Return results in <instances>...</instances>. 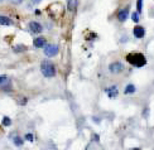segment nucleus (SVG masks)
<instances>
[{"label": "nucleus", "instance_id": "f257e3e1", "mask_svg": "<svg viewBox=\"0 0 154 150\" xmlns=\"http://www.w3.org/2000/svg\"><path fill=\"white\" fill-rule=\"evenodd\" d=\"M127 61L128 62L134 66V67H144L147 64V58L144 57L143 53H139V52H133V53H129L127 56Z\"/></svg>", "mask_w": 154, "mask_h": 150}, {"label": "nucleus", "instance_id": "f03ea898", "mask_svg": "<svg viewBox=\"0 0 154 150\" xmlns=\"http://www.w3.org/2000/svg\"><path fill=\"white\" fill-rule=\"evenodd\" d=\"M40 72L44 77H47V78L54 77L56 73H57L54 64L52 62H49V61H43V62L40 63Z\"/></svg>", "mask_w": 154, "mask_h": 150}, {"label": "nucleus", "instance_id": "7ed1b4c3", "mask_svg": "<svg viewBox=\"0 0 154 150\" xmlns=\"http://www.w3.org/2000/svg\"><path fill=\"white\" fill-rule=\"evenodd\" d=\"M58 53V47L56 44H47L44 47V54L47 56V57H54V56H57Z\"/></svg>", "mask_w": 154, "mask_h": 150}, {"label": "nucleus", "instance_id": "20e7f679", "mask_svg": "<svg viewBox=\"0 0 154 150\" xmlns=\"http://www.w3.org/2000/svg\"><path fill=\"white\" fill-rule=\"evenodd\" d=\"M123 69H124V64L121 62H113V63H110V66H109V71H110V73H113V74L121 73V72H123Z\"/></svg>", "mask_w": 154, "mask_h": 150}, {"label": "nucleus", "instance_id": "39448f33", "mask_svg": "<svg viewBox=\"0 0 154 150\" xmlns=\"http://www.w3.org/2000/svg\"><path fill=\"white\" fill-rule=\"evenodd\" d=\"M133 33H134V37L135 38H138V39H142V38L145 37V29H144V27H140V25L135 27Z\"/></svg>", "mask_w": 154, "mask_h": 150}, {"label": "nucleus", "instance_id": "423d86ee", "mask_svg": "<svg viewBox=\"0 0 154 150\" xmlns=\"http://www.w3.org/2000/svg\"><path fill=\"white\" fill-rule=\"evenodd\" d=\"M128 17H129V8H124V9H121V10L118 13V19H119L120 23L127 22Z\"/></svg>", "mask_w": 154, "mask_h": 150}, {"label": "nucleus", "instance_id": "0eeeda50", "mask_svg": "<svg viewBox=\"0 0 154 150\" xmlns=\"http://www.w3.org/2000/svg\"><path fill=\"white\" fill-rule=\"evenodd\" d=\"M33 44L35 48H44L46 45H47V39L44 38V37H38V38H35Z\"/></svg>", "mask_w": 154, "mask_h": 150}, {"label": "nucleus", "instance_id": "6e6552de", "mask_svg": "<svg viewBox=\"0 0 154 150\" xmlns=\"http://www.w3.org/2000/svg\"><path fill=\"white\" fill-rule=\"evenodd\" d=\"M29 29L32 33H34V34H38V33L42 32V25L39 24L38 22H30L29 23Z\"/></svg>", "mask_w": 154, "mask_h": 150}, {"label": "nucleus", "instance_id": "1a4fd4ad", "mask_svg": "<svg viewBox=\"0 0 154 150\" xmlns=\"http://www.w3.org/2000/svg\"><path fill=\"white\" fill-rule=\"evenodd\" d=\"M106 92H107V96H109L110 98H114V97H116L119 95V90H118V87L116 86H111L110 88H107Z\"/></svg>", "mask_w": 154, "mask_h": 150}, {"label": "nucleus", "instance_id": "9d476101", "mask_svg": "<svg viewBox=\"0 0 154 150\" xmlns=\"http://www.w3.org/2000/svg\"><path fill=\"white\" fill-rule=\"evenodd\" d=\"M0 25H5V27H10L13 25V20L8 17H4V15H0Z\"/></svg>", "mask_w": 154, "mask_h": 150}, {"label": "nucleus", "instance_id": "9b49d317", "mask_svg": "<svg viewBox=\"0 0 154 150\" xmlns=\"http://www.w3.org/2000/svg\"><path fill=\"white\" fill-rule=\"evenodd\" d=\"M137 92V87H135L133 83H129V85H127V87H125L124 90V93L125 95H133V93Z\"/></svg>", "mask_w": 154, "mask_h": 150}, {"label": "nucleus", "instance_id": "f8f14e48", "mask_svg": "<svg viewBox=\"0 0 154 150\" xmlns=\"http://www.w3.org/2000/svg\"><path fill=\"white\" fill-rule=\"evenodd\" d=\"M77 4H78L77 0H68V4H67L68 10H69V12H76V9H77Z\"/></svg>", "mask_w": 154, "mask_h": 150}, {"label": "nucleus", "instance_id": "ddd939ff", "mask_svg": "<svg viewBox=\"0 0 154 150\" xmlns=\"http://www.w3.org/2000/svg\"><path fill=\"white\" fill-rule=\"evenodd\" d=\"M137 12L139 14L143 12V0H137Z\"/></svg>", "mask_w": 154, "mask_h": 150}, {"label": "nucleus", "instance_id": "4468645a", "mask_svg": "<svg viewBox=\"0 0 154 150\" xmlns=\"http://www.w3.org/2000/svg\"><path fill=\"white\" fill-rule=\"evenodd\" d=\"M27 48L24 45H17V47H14V52H17V53H19V52H24Z\"/></svg>", "mask_w": 154, "mask_h": 150}, {"label": "nucleus", "instance_id": "2eb2a0df", "mask_svg": "<svg viewBox=\"0 0 154 150\" xmlns=\"http://www.w3.org/2000/svg\"><path fill=\"white\" fill-rule=\"evenodd\" d=\"M3 125L4 126H10L12 125V120H10V118H3Z\"/></svg>", "mask_w": 154, "mask_h": 150}, {"label": "nucleus", "instance_id": "dca6fc26", "mask_svg": "<svg viewBox=\"0 0 154 150\" xmlns=\"http://www.w3.org/2000/svg\"><path fill=\"white\" fill-rule=\"evenodd\" d=\"M132 19H133L134 23H138V22H139V13H138V12H134V13L132 14Z\"/></svg>", "mask_w": 154, "mask_h": 150}, {"label": "nucleus", "instance_id": "f3484780", "mask_svg": "<svg viewBox=\"0 0 154 150\" xmlns=\"http://www.w3.org/2000/svg\"><path fill=\"white\" fill-rule=\"evenodd\" d=\"M14 144H15L17 146H22V145H23V140L20 138L15 136V138H14Z\"/></svg>", "mask_w": 154, "mask_h": 150}, {"label": "nucleus", "instance_id": "a211bd4d", "mask_svg": "<svg viewBox=\"0 0 154 150\" xmlns=\"http://www.w3.org/2000/svg\"><path fill=\"white\" fill-rule=\"evenodd\" d=\"M7 81H8V77L7 76H0V85L4 83V82H7Z\"/></svg>", "mask_w": 154, "mask_h": 150}, {"label": "nucleus", "instance_id": "6ab92c4d", "mask_svg": "<svg viewBox=\"0 0 154 150\" xmlns=\"http://www.w3.org/2000/svg\"><path fill=\"white\" fill-rule=\"evenodd\" d=\"M25 139L29 140V141H33V135H32V134H27L25 135Z\"/></svg>", "mask_w": 154, "mask_h": 150}, {"label": "nucleus", "instance_id": "aec40b11", "mask_svg": "<svg viewBox=\"0 0 154 150\" xmlns=\"http://www.w3.org/2000/svg\"><path fill=\"white\" fill-rule=\"evenodd\" d=\"M14 3L18 4V3H22V0H14Z\"/></svg>", "mask_w": 154, "mask_h": 150}, {"label": "nucleus", "instance_id": "412c9836", "mask_svg": "<svg viewBox=\"0 0 154 150\" xmlns=\"http://www.w3.org/2000/svg\"><path fill=\"white\" fill-rule=\"evenodd\" d=\"M39 1H40V0H33V3H34V4H37V3H39Z\"/></svg>", "mask_w": 154, "mask_h": 150}, {"label": "nucleus", "instance_id": "4be33fe9", "mask_svg": "<svg viewBox=\"0 0 154 150\" xmlns=\"http://www.w3.org/2000/svg\"><path fill=\"white\" fill-rule=\"evenodd\" d=\"M0 1H1V0H0Z\"/></svg>", "mask_w": 154, "mask_h": 150}]
</instances>
